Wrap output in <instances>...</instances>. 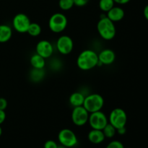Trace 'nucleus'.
I'll return each instance as SVG.
<instances>
[{"label":"nucleus","instance_id":"obj_1","mask_svg":"<svg viewBox=\"0 0 148 148\" xmlns=\"http://www.w3.org/2000/svg\"><path fill=\"white\" fill-rule=\"evenodd\" d=\"M98 53L91 49H86L81 52L77 59V65L81 70L88 71L98 66Z\"/></svg>","mask_w":148,"mask_h":148},{"label":"nucleus","instance_id":"obj_2","mask_svg":"<svg viewBox=\"0 0 148 148\" xmlns=\"http://www.w3.org/2000/svg\"><path fill=\"white\" fill-rule=\"evenodd\" d=\"M97 30L100 36L106 40H112L116 34L115 24L106 15H101L97 24Z\"/></svg>","mask_w":148,"mask_h":148},{"label":"nucleus","instance_id":"obj_3","mask_svg":"<svg viewBox=\"0 0 148 148\" xmlns=\"http://www.w3.org/2000/svg\"><path fill=\"white\" fill-rule=\"evenodd\" d=\"M104 106V99L98 93H92L85 96L82 106L90 113L101 111Z\"/></svg>","mask_w":148,"mask_h":148},{"label":"nucleus","instance_id":"obj_4","mask_svg":"<svg viewBox=\"0 0 148 148\" xmlns=\"http://www.w3.org/2000/svg\"><path fill=\"white\" fill-rule=\"evenodd\" d=\"M68 20L66 16L60 12L54 13L49 20V27L53 33H60L66 29Z\"/></svg>","mask_w":148,"mask_h":148},{"label":"nucleus","instance_id":"obj_5","mask_svg":"<svg viewBox=\"0 0 148 148\" xmlns=\"http://www.w3.org/2000/svg\"><path fill=\"white\" fill-rule=\"evenodd\" d=\"M127 122V115L124 109L116 108L111 111L108 117V123L116 129L126 127Z\"/></svg>","mask_w":148,"mask_h":148},{"label":"nucleus","instance_id":"obj_6","mask_svg":"<svg viewBox=\"0 0 148 148\" xmlns=\"http://www.w3.org/2000/svg\"><path fill=\"white\" fill-rule=\"evenodd\" d=\"M58 140L61 145L67 148L75 147L78 143L75 133L69 129H63L61 130L58 134Z\"/></svg>","mask_w":148,"mask_h":148},{"label":"nucleus","instance_id":"obj_7","mask_svg":"<svg viewBox=\"0 0 148 148\" xmlns=\"http://www.w3.org/2000/svg\"><path fill=\"white\" fill-rule=\"evenodd\" d=\"M88 123L93 130H103L108 123L106 115L101 111L91 113L88 119Z\"/></svg>","mask_w":148,"mask_h":148},{"label":"nucleus","instance_id":"obj_8","mask_svg":"<svg viewBox=\"0 0 148 148\" xmlns=\"http://www.w3.org/2000/svg\"><path fill=\"white\" fill-rule=\"evenodd\" d=\"M89 116L90 113L82 106L75 107L73 108L71 118L74 124L78 127H82L88 122Z\"/></svg>","mask_w":148,"mask_h":148},{"label":"nucleus","instance_id":"obj_9","mask_svg":"<svg viewBox=\"0 0 148 148\" xmlns=\"http://www.w3.org/2000/svg\"><path fill=\"white\" fill-rule=\"evenodd\" d=\"M30 20L28 16L24 13H18L12 20V26L14 30L20 33H27V29L30 24Z\"/></svg>","mask_w":148,"mask_h":148},{"label":"nucleus","instance_id":"obj_10","mask_svg":"<svg viewBox=\"0 0 148 148\" xmlns=\"http://www.w3.org/2000/svg\"><path fill=\"white\" fill-rule=\"evenodd\" d=\"M56 49L61 54H69L74 49L73 40L66 35L61 36L56 40Z\"/></svg>","mask_w":148,"mask_h":148},{"label":"nucleus","instance_id":"obj_11","mask_svg":"<svg viewBox=\"0 0 148 148\" xmlns=\"http://www.w3.org/2000/svg\"><path fill=\"white\" fill-rule=\"evenodd\" d=\"M36 52L45 59H49L53 54V47L49 40H41L36 44Z\"/></svg>","mask_w":148,"mask_h":148},{"label":"nucleus","instance_id":"obj_12","mask_svg":"<svg viewBox=\"0 0 148 148\" xmlns=\"http://www.w3.org/2000/svg\"><path fill=\"white\" fill-rule=\"evenodd\" d=\"M98 61L102 65H111L116 60V53L112 49H103L98 53Z\"/></svg>","mask_w":148,"mask_h":148},{"label":"nucleus","instance_id":"obj_13","mask_svg":"<svg viewBox=\"0 0 148 148\" xmlns=\"http://www.w3.org/2000/svg\"><path fill=\"white\" fill-rule=\"evenodd\" d=\"M124 14H125V13H124V10L121 7L114 6L107 12L106 16L111 21L116 23V22L121 21L124 17Z\"/></svg>","mask_w":148,"mask_h":148},{"label":"nucleus","instance_id":"obj_14","mask_svg":"<svg viewBox=\"0 0 148 148\" xmlns=\"http://www.w3.org/2000/svg\"><path fill=\"white\" fill-rule=\"evenodd\" d=\"M88 138L91 143L98 145L102 143L105 140L106 137L102 130H93L92 129L88 133Z\"/></svg>","mask_w":148,"mask_h":148},{"label":"nucleus","instance_id":"obj_15","mask_svg":"<svg viewBox=\"0 0 148 148\" xmlns=\"http://www.w3.org/2000/svg\"><path fill=\"white\" fill-rule=\"evenodd\" d=\"M85 96L83 93L81 92H75L69 98V103L75 108V107L82 106H83L84 101H85Z\"/></svg>","mask_w":148,"mask_h":148},{"label":"nucleus","instance_id":"obj_16","mask_svg":"<svg viewBox=\"0 0 148 148\" xmlns=\"http://www.w3.org/2000/svg\"><path fill=\"white\" fill-rule=\"evenodd\" d=\"M12 30L7 25H0V43H6L11 39Z\"/></svg>","mask_w":148,"mask_h":148},{"label":"nucleus","instance_id":"obj_17","mask_svg":"<svg viewBox=\"0 0 148 148\" xmlns=\"http://www.w3.org/2000/svg\"><path fill=\"white\" fill-rule=\"evenodd\" d=\"M30 62L34 69H43L46 66V59L36 53L30 57Z\"/></svg>","mask_w":148,"mask_h":148},{"label":"nucleus","instance_id":"obj_18","mask_svg":"<svg viewBox=\"0 0 148 148\" xmlns=\"http://www.w3.org/2000/svg\"><path fill=\"white\" fill-rule=\"evenodd\" d=\"M41 27L40 25L37 23H30L29 25L28 29H27V33L33 37H36L38 36L41 33Z\"/></svg>","mask_w":148,"mask_h":148},{"label":"nucleus","instance_id":"obj_19","mask_svg":"<svg viewBox=\"0 0 148 148\" xmlns=\"http://www.w3.org/2000/svg\"><path fill=\"white\" fill-rule=\"evenodd\" d=\"M115 2L114 0H100L99 8L104 12H108L112 7H114Z\"/></svg>","mask_w":148,"mask_h":148},{"label":"nucleus","instance_id":"obj_20","mask_svg":"<svg viewBox=\"0 0 148 148\" xmlns=\"http://www.w3.org/2000/svg\"><path fill=\"white\" fill-rule=\"evenodd\" d=\"M103 132L104 136L106 138H113L116 134V129L113 127L111 124L108 123L107 125L103 129Z\"/></svg>","mask_w":148,"mask_h":148},{"label":"nucleus","instance_id":"obj_21","mask_svg":"<svg viewBox=\"0 0 148 148\" xmlns=\"http://www.w3.org/2000/svg\"><path fill=\"white\" fill-rule=\"evenodd\" d=\"M43 77H44V71H43V69H38L33 68V69L30 72V78L34 82H39V81L43 79Z\"/></svg>","mask_w":148,"mask_h":148},{"label":"nucleus","instance_id":"obj_22","mask_svg":"<svg viewBox=\"0 0 148 148\" xmlns=\"http://www.w3.org/2000/svg\"><path fill=\"white\" fill-rule=\"evenodd\" d=\"M74 1L73 0H59V6L61 10L64 11H67L73 7Z\"/></svg>","mask_w":148,"mask_h":148},{"label":"nucleus","instance_id":"obj_23","mask_svg":"<svg viewBox=\"0 0 148 148\" xmlns=\"http://www.w3.org/2000/svg\"><path fill=\"white\" fill-rule=\"evenodd\" d=\"M106 148H124V146L120 141L114 140L108 143Z\"/></svg>","mask_w":148,"mask_h":148},{"label":"nucleus","instance_id":"obj_24","mask_svg":"<svg viewBox=\"0 0 148 148\" xmlns=\"http://www.w3.org/2000/svg\"><path fill=\"white\" fill-rule=\"evenodd\" d=\"M58 145L53 140H47L44 144V148H58Z\"/></svg>","mask_w":148,"mask_h":148},{"label":"nucleus","instance_id":"obj_25","mask_svg":"<svg viewBox=\"0 0 148 148\" xmlns=\"http://www.w3.org/2000/svg\"><path fill=\"white\" fill-rule=\"evenodd\" d=\"M74 1V4L77 7H84V6L86 5L88 2H89L90 0H73Z\"/></svg>","mask_w":148,"mask_h":148},{"label":"nucleus","instance_id":"obj_26","mask_svg":"<svg viewBox=\"0 0 148 148\" xmlns=\"http://www.w3.org/2000/svg\"><path fill=\"white\" fill-rule=\"evenodd\" d=\"M7 107V101L4 98H0V110L5 111Z\"/></svg>","mask_w":148,"mask_h":148},{"label":"nucleus","instance_id":"obj_27","mask_svg":"<svg viewBox=\"0 0 148 148\" xmlns=\"http://www.w3.org/2000/svg\"><path fill=\"white\" fill-rule=\"evenodd\" d=\"M6 119V113L5 111H3V110H0V125H1L2 123H4V121Z\"/></svg>","mask_w":148,"mask_h":148},{"label":"nucleus","instance_id":"obj_28","mask_svg":"<svg viewBox=\"0 0 148 148\" xmlns=\"http://www.w3.org/2000/svg\"><path fill=\"white\" fill-rule=\"evenodd\" d=\"M126 132H127L126 127H121V128L117 129L116 130V133H118V134H120V135H123V134H124L126 133Z\"/></svg>","mask_w":148,"mask_h":148},{"label":"nucleus","instance_id":"obj_29","mask_svg":"<svg viewBox=\"0 0 148 148\" xmlns=\"http://www.w3.org/2000/svg\"><path fill=\"white\" fill-rule=\"evenodd\" d=\"M114 1L119 4H126L130 1V0H114Z\"/></svg>","mask_w":148,"mask_h":148},{"label":"nucleus","instance_id":"obj_30","mask_svg":"<svg viewBox=\"0 0 148 148\" xmlns=\"http://www.w3.org/2000/svg\"><path fill=\"white\" fill-rule=\"evenodd\" d=\"M143 14H144L145 18L148 20V4L145 7L144 10H143Z\"/></svg>","mask_w":148,"mask_h":148},{"label":"nucleus","instance_id":"obj_31","mask_svg":"<svg viewBox=\"0 0 148 148\" xmlns=\"http://www.w3.org/2000/svg\"><path fill=\"white\" fill-rule=\"evenodd\" d=\"M1 134H2V129H1V127H0V137H1Z\"/></svg>","mask_w":148,"mask_h":148},{"label":"nucleus","instance_id":"obj_32","mask_svg":"<svg viewBox=\"0 0 148 148\" xmlns=\"http://www.w3.org/2000/svg\"><path fill=\"white\" fill-rule=\"evenodd\" d=\"M58 148H67V147H64V146L63 145H60V146H58Z\"/></svg>","mask_w":148,"mask_h":148},{"label":"nucleus","instance_id":"obj_33","mask_svg":"<svg viewBox=\"0 0 148 148\" xmlns=\"http://www.w3.org/2000/svg\"><path fill=\"white\" fill-rule=\"evenodd\" d=\"M124 148H125V147H124ZM127 148H132V147H127Z\"/></svg>","mask_w":148,"mask_h":148}]
</instances>
